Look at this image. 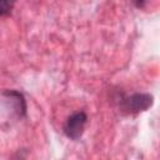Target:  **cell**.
I'll return each mask as SVG.
<instances>
[{
    "label": "cell",
    "mask_w": 160,
    "mask_h": 160,
    "mask_svg": "<svg viewBox=\"0 0 160 160\" xmlns=\"http://www.w3.org/2000/svg\"><path fill=\"white\" fill-rule=\"evenodd\" d=\"M12 5H14V2H11V1L0 0V15H6V14H10Z\"/></svg>",
    "instance_id": "cell-4"
},
{
    "label": "cell",
    "mask_w": 160,
    "mask_h": 160,
    "mask_svg": "<svg viewBox=\"0 0 160 160\" xmlns=\"http://www.w3.org/2000/svg\"><path fill=\"white\" fill-rule=\"evenodd\" d=\"M11 160H24V158H22V156H20V155H16V156H14Z\"/></svg>",
    "instance_id": "cell-5"
},
{
    "label": "cell",
    "mask_w": 160,
    "mask_h": 160,
    "mask_svg": "<svg viewBox=\"0 0 160 160\" xmlns=\"http://www.w3.org/2000/svg\"><path fill=\"white\" fill-rule=\"evenodd\" d=\"M4 95L15 100V104H16L15 109H16V111H18V114H19L20 116H24V115L26 114V102H25L24 95H22L21 92L15 91V90H6V91L4 92Z\"/></svg>",
    "instance_id": "cell-3"
},
{
    "label": "cell",
    "mask_w": 160,
    "mask_h": 160,
    "mask_svg": "<svg viewBox=\"0 0 160 160\" xmlns=\"http://www.w3.org/2000/svg\"><path fill=\"white\" fill-rule=\"evenodd\" d=\"M154 98L150 94L145 92H136L122 101V109L126 110L128 112H139V111H145L152 105Z\"/></svg>",
    "instance_id": "cell-1"
},
{
    "label": "cell",
    "mask_w": 160,
    "mask_h": 160,
    "mask_svg": "<svg viewBox=\"0 0 160 160\" xmlns=\"http://www.w3.org/2000/svg\"><path fill=\"white\" fill-rule=\"evenodd\" d=\"M86 120H88V118L84 111H79V112H75L71 116H69L64 125L65 135L72 140H78L82 135Z\"/></svg>",
    "instance_id": "cell-2"
}]
</instances>
